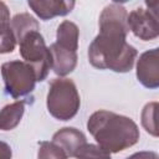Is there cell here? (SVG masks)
<instances>
[{"mask_svg":"<svg viewBox=\"0 0 159 159\" xmlns=\"http://www.w3.org/2000/svg\"><path fill=\"white\" fill-rule=\"evenodd\" d=\"M2 147H4V149H2V159H11V157H9V155H11V153H10L11 150L9 149L7 144L2 142Z\"/></svg>","mask_w":159,"mask_h":159,"instance_id":"obj_20","label":"cell"},{"mask_svg":"<svg viewBox=\"0 0 159 159\" xmlns=\"http://www.w3.org/2000/svg\"><path fill=\"white\" fill-rule=\"evenodd\" d=\"M52 142L56 143L58 147H61L68 157H73V158L78 152V149L87 143L86 135L81 130L73 127H65L57 130L52 135Z\"/></svg>","mask_w":159,"mask_h":159,"instance_id":"obj_10","label":"cell"},{"mask_svg":"<svg viewBox=\"0 0 159 159\" xmlns=\"http://www.w3.org/2000/svg\"><path fill=\"white\" fill-rule=\"evenodd\" d=\"M76 159H112L111 153L98 144L86 143L75 155Z\"/></svg>","mask_w":159,"mask_h":159,"instance_id":"obj_16","label":"cell"},{"mask_svg":"<svg viewBox=\"0 0 159 159\" xmlns=\"http://www.w3.org/2000/svg\"><path fill=\"white\" fill-rule=\"evenodd\" d=\"M11 29L15 34L16 41L19 42L26 34H29L34 30H40V25L32 15H30L27 12H21L12 17Z\"/></svg>","mask_w":159,"mask_h":159,"instance_id":"obj_15","label":"cell"},{"mask_svg":"<svg viewBox=\"0 0 159 159\" xmlns=\"http://www.w3.org/2000/svg\"><path fill=\"white\" fill-rule=\"evenodd\" d=\"M17 43L22 60L35 70L37 82L46 80L52 68V57L40 30L26 34Z\"/></svg>","mask_w":159,"mask_h":159,"instance_id":"obj_4","label":"cell"},{"mask_svg":"<svg viewBox=\"0 0 159 159\" xmlns=\"http://www.w3.org/2000/svg\"><path fill=\"white\" fill-rule=\"evenodd\" d=\"M137 80L149 89L159 88V47L143 52L137 60Z\"/></svg>","mask_w":159,"mask_h":159,"instance_id":"obj_7","label":"cell"},{"mask_svg":"<svg viewBox=\"0 0 159 159\" xmlns=\"http://www.w3.org/2000/svg\"><path fill=\"white\" fill-rule=\"evenodd\" d=\"M25 112V101H16L6 104L0 113V128L2 130H11L20 123Z\"/></svg>","mask_w":159,"mask_h":159,"instance_id":"obj_13","label":"cell"},{"mask_svg":"<svg viewBox=\"0 0 159 159\" xmlns=\"http://www.w3.org/2000/svg\"><path fill=\"white\" fill-rule=\"evenodd\" d=\"M1 75L5 92L15 99L30 94L35 89L37 82L35 70L29 63L20 60L4 62L1 66Z\"/></svg>","mask_w":159,"mask_h":159,"instance_id":"obj_5","label":"cell"},{"mask_svg":"<svg viewBox=\"0 0 159 159\" xmlns=\"http://www.w3.org/2000/svg\"><path fill=\"white\" fill-rule=\"evenodd\" d=\"M140 123L148 134L159 137V102H149L143 107Z\"/></svg>","mask_w":159,"mask_h":159,"instance_id":"obj_14","label":"cell"},{"mask_svg":"<svg viewBox=\"0 0 159 159\" xmlns=\"http://www.w3.org/2000/svg\"><path fill=\"white\" fill-rule=\"evenodd\" d=\"M0 26H1V45H0V52L1 53H9L12 52L17 41L15 37V34L11 29V21L9 17V10L5 5V2H0Z\"/></svg>","mask_w":159,"mask_h":159,"instance_id":"obj_12","label":"cell"},{"mask_svg":"<svg viewBox=\"0 0 159 159\" xmlns=\"http://www.w3.org/2000/svg\"><path fill=\"white\" fill-rule=\"evenodd\" d=\"M27 4L35 15L43 21L56 16H66L76 5L75 1L67 0H29Z\"/></svg>","mask_w":159,"mask_h":159,"instance_id":"obj_8","label":"cell"},{"mask_svg":"<svg viewBox=\"0 0 159 159\" xmlns=\"http://www.w3.org/2000/svg\"><path fill=\"white\" fill-rule=\"evenodd\" d=\"M50 52L52 57V70L57 76L65 77L76 68L78 60L76 51L67 50L53 42L50 45Z\"/></svg>","mask_w":159,"mask_h":159,"instance_id":"obj_9","label":"cell"},{"mask_svg":"<svg viewBox=\"0 0 159 159\" xmlns=\"http://www.w3.org/2000/svg\"><path fill=\"white\" fill-rule=\"evenodd\" d=\"M125 159H159V154L152 150H142L129 155Z\"/></svg>","mask_w":159,"mask_h":159,"instance_id":"obj_18","label":"cell"},{"mask_svg":"<svg viewBox=\"0 0 159 159\" xmlns=\"http://www.w3.org/2000/svg\"><path fill=\"white\" fill-rule=\"evenodd\" d=\"M48 113L58 120L72 119L81 107V98L75 82L70 78H55L50 86L46 97Z\"/></svg>","mask_w":159,"mask_h":159,"instance_id":"obj_3","label":"cell"},{"mask_svg":"<svg viewBox=\"0 0 159 159\" xmlns=\"http://www.w3.org/2000/svg\"><path fill=\"white\" fill-rule=\"evenodd\" d=\"M127 9L117 2L107 5L98 20L99 32L88 47V61L98 70L117 73L129 72L138 56L134 46L127 42L130 31Z\"/></svg>","mask_w":159,"mask_h":159,"instance_id":"obj_1","label":"cell"},{"mask_svg":"<svg viewBox=\"0 0 159 159\" xmlns=\"http://www.w3.org/2000/svg\"><path fill=\"white\" fill-rule=\"evenodd\" d=\"M68 155L66 152L58 147L56 143L42 140L39 143L37 150V159H67Z\"/></svg>","mask_w":159,"mask_h":159,"instance_id":"obj_17","label":"cell"},{"mask_svg":"<svg viewBox=\"0 0 159 159\" xmlns=\"http://www.w3.org/2000/svg\"><path fill=\"white\" fill-rule=\"evenodd\" d=\"M78 39H80V30L75 22L70 20H65L58 25L56 31V43H58L60 46L67 50L77 52Z\"/></svg>","mask_w":159,"mask_h":159,"instance_id":"obj_11","label":"cell"},{"mask_svg":"<svg viewBox=\"0 0 159 159\" xmlns=\"http://www.w3.org/2000/svg\"><path fill=\"white\" fill-rule=\"evenodd\" d=\"M87 129L97 144L109 153H119L133 147L140 137L139 128L133 119L106 109L96 111L89 116Z\"/></svg>","mask_w":159,"mask_h":159,"instance_id":"obj_2","label":"cell"},{"mask_svg":"<svg viewBox=\"0 0 159 159\" xmlns=\"http://www.w3.org/2000/svg\"><path fill=\"white\" fill-rule=\"evenodd\" d=\"M144 4L147 6V9L150 10L154 14V16L159 20V1H145Z\"/></svg>","mask_w":159,"mask_h":159,"instance_id":"obj_19","label":"cell"},{"mask_svg":"<svg viewBox=\"0 0 159 159\" xmlns=\"http://www.w3.org/2000/svg\"><path fill=\"white\" fill-rule=\"evenodd\" d=\"M129 30L135 37L143 41H152L159 37V20L144 7H137L128 15Z\"/></svg>","mask_w":159,"mask_h":159,"instance_id":"obj_6","label":"cell"}]
</instances>
